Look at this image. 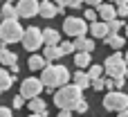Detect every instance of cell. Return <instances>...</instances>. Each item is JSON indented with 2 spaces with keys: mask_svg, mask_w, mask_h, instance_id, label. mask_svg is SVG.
I'll use <instances>...</instances> for the list:
<instances>
[{
  "mask_svg": "<svg viewBox=\"0 0 128 117\" xmlns=\"http://www.w3.org/2000/svg\"><path fill=\"white\" fill-rule=\"evenodd\" d=\"M101 74H104V65H94V63L88 65V77H90V79H97V77H101Z\"/></svg>",
  "mask_w": 128,
  "mask_h": 117,
  "instance_id": "obj_26",
  "label": "cell"
},
{
  "mask_svg": "<svg viewBox=\"0 0 128 117\" xmlns=\"http://www.w3.org/2000/svg\"><path fill=\"white\" fill-rule=\"evenodd\" d=\"M0 20H2V14H0Z\"/></svg>",
  "mask_w": 128,
  "mask_h": 117,
  "instance_id": "obj_44",
  "label": "cell"
},
{
  "mask_svg": "<svg viewBox=\"0 0 128 117\" xmlns=\"http://www.w3.org/2000/svg\"><path fill=\"white\" fill-rule=\"evenodd\" d=\"M97 14H99V18L101 20H112V18H117V7H112V2H101L99 7H97Z\"/></svg>",
  "mask_w": 128,
  "mask_h": 117,
  "instance_id": "obj_12",
  "label": "cell"
},
{
  "mask_svg": "<svg viewBox=\"0 0 128 117\" xmlns=\"http://www.w3.org/2000/svg\"><path fill=\"white\" fill-rule=\"evenodd\" d=\"M18 70H20L18 63H11V65H9V72H11V74H18Z\"/></svg>",
  "mask_w": 128,
  "mask_h": 117,
  "instance_id": "obj_38",
  "label": "cell"
},
{
  "mask_svg": "<svg viewBox=\"0 0 128 117\" xmlns=\"http://www.w3.org/2000/svg\"><path fill=\"white\" fill-rule=\"evenodd\" d=\"M74 45H76V52H92V50H94V38L76 36V38H74Z\"/></svg>",
  "mask_w": 128,
  "mask_h": 117,
  "instance_id": "obj_13",
  "label": "cell"
},
{
  "mask_svg": "<svg viewBox=\"0 0 128 117\" xmlns=\"http://www.w3.org/2000/svg\"><path fill=\"white\" fill-rule=\"evenodd\" d=\"M63 32L72 38L76 36H86L88 34V20L86 18H79V16H68L65 23H63Z\"/></svg>",
  "mask_w": 128,
  "mask_h": 117,
  "instance_id": "obj_4",
  "label": "cell"
},
{
  "mask_svg": "<svg viewBox=\"0 0 128 117\" xmlns=\"http://www.w3.org/2000/svg\"><path fill=\"white\" fill-rule=\"evenodd\" d=\"M83 2H86L88 7H99V5H101V0H83Z\"/></svg>",
  "mask_w": 128,
  "mask_h": 117,
  "instance_id": "obj_36",
  "label": "cell"
},
{
  "mask_svg": "<svg viewBox=\"0 0 128 117\" xmlns=\"http://www.w3.org/2000/svg\"><path fill=\"white\" fill-rule=\"evenodd\" d=\"M124 59H126V65H128V52H126V56H124Z\"/></svg>",
  "mask_w": 128,
  "mask_h": 117,
  "instance_id": "obj_42",
  "label": "cell"
},
{
  "mask_svg": "<svg viewBox=\"0 0 128 117\" xmlns=\"http://www.w3.org/2000/svg\"><path fill=\"white\" fill-rule=\"evenodd\" d=\"M124 25H126V23H124L119 16H117V18H112V20H108V29H110V34H119V29H122Z\"/></svg>",
  "mask_w": 128,
  "mask_h": 117,
  "instance_id": "obj_24",
  "label": "cell"
},
{
  "mask_svg": "<svg viewBox=\"0 0 128 117\" xmlns=\"http://www.w3.org/2000/svg\"><path fill=\"white\" fill-rule=\"evenodd\" d=\"M126 36H128V23H126Z\"/></svg>",
  "mask_w": 128,
  "mask_h": 117,
  "instance_id": "obj_43",
  "label": "cell"
},
{
  "mask_svg": "<svg viewBox=\"0 0 128 117\" xmlns=\"http://www.w3.org/2000/svg\"><path fill=\"white\" fill-rule=\"evenodd\" d=\"M58 117H72V110H68V108H61V110H58Z\"/></svg>",
  "mask_w": 128,
  "mask_h": 117,
  "instance_id": "obj_35",
  "label": "cell"
},
{
  "mask_svg": "<svg viewBox=\"0 0 128 117\" xmlns=\"http://www.w3.org/2000/svg\"><path fill=\"white\" fill-rule=\"evenodd\" d=\"M47 115H50V113H47V108H45V110H40V113H32L29 117H47Z\"/></svg>",
  "mask_w": 128,
  "mask_h": 117,
  "instance_id": "obj_37",
  "label": "cell"
},
{
  "mask_svg": "<svg viewBox=\"0 0 128 117\" xmlns=\"http://www.w3.org/2000/svg\"><path fill=\"white\" fill-rule=\"evenodd\" d=\"M115 79V90H122L124 86H126V77L122 74V77H112Z\"/></svg>",
  "mask_w": 128,
  "mask_h": 117,
  "instance_id": "obj_30",
  "label": "cell"
},
{
  "mask_svg": "<svg viewBox=\"0 0 128 117\" xmlns=\"http://www.w3.org/2000/svg\"><path fill=\"white\" fill-rule=\"evenodd\" d=\"M124 77H126V79H128V68H126V72H124Z\"/></svg>",
  "mask_w": 128,
  "mask_h": 117,
  "instance_id": "obj_41",
  "label": "cell"
},
{
  "mask_svg": "<svg viewBox=\"0 0 128 117\" xmlns=\"http://www.w3.org/2000/svg\"><path fill=\"white\" fill-rule=\"evenodd\" d=\"M11 86H14V74L0 68V92H4V90H9Z\"/></svg>",
  "mask_w": 128,
  "mask_h": 117,
  "instance_id": "obj_19",
  "label": "cell"
},
{
  "mask_svg": "<svg viewBox=\"0 0 128 117\" xmlns=\"http://www.w3.org/2000/svg\"><path fill=\"white\" fill-rule=\"evenodd\" d=\"M45 108H47V104H45V99H43L40 95L29 99V110H32V113H40V110H45Z\"/></svg>",
  "mask_w": 128,
  "mask_h": 117,
  "instance_id": "obj_22",
  "label": "cell"
},
{
  "mask_svg": "<svg viewBox=\"0 0 128 117\" xmlns=\"http://www.w3.org/2000/svg\"><path fill=\"white\" fill-rule=\"evenodd\" d=\"M0 117H14L11 108H4V106H0Z\"/></svg>",
  "mask_w": 128,
  "mask_h": 117,
  "instance_id": "obj_34",
  "label": "cell"
},
{
  "mask_svg": "<svg viewBox=\"0 0 128 117\" xmlns=\"http://www.w3.org/2000/svg\"><path fill=\"white\" fill-rule=\"evenodd\" d=\"M22 104H25V97H22V95L14 97V108H22Z\"/></svg>",
  "mask_w": 128,
  "mask_h": 117,
  "instance_id": "obj_33",
  "label": "cell"
},
{
  "mask_svg": "<svg viewBox=\"0 0 128 117\" xmlns=\"http://www.w3.org/2000/svg\"><path fill=\"white\" fill-rule=\"evenodd\" d=\"M70 79L72 77H70V70L65 65H52V63H47L40 70V81H43V86L47 90H56V88L65 86Z\"/></svg>",
  "mask_w": 128,
  "mask_h": 117,
  "instance_id": "obj_1",
  "label": "cell"
},
{
  "mask_svg": "<svg viewBox=\"0 0 128 117\" xmlns=\"http://www.w3.org/2000/svg\"><path fill=\"white\" fill-rule=\"evenodd\" d=\"M43 90H45V86H43V81L36 79V77H27V79H22V83H20V95H22L25 99L38 97Z\"/></svg>",
  "mask_w": 128,
  "mask_h": 117,
  "instance_id": "obj_8",
  "label": "cell"
},
{
  "mask_svg": "<svg viewBox=\"0 0 128 117\" xmlns=\"http://www.w3.org/2000/svg\"><path fill=\"white\" fill-rule=\"evenodd\" d=\"M104 43H106V45H110L112 50H122L126 41H124V36H119V34H108V36L104 38Z\"/></svg>",
  "mask_w": 128,
  "mask_h": 117,
  "instance_id": "obj_16",
  "label": "cell"
},
{
  "mask_svg": "<svg viewBox=\"0 0 128 117\" xmlns=\"http://www.w3.org/2000/svg\"><path fill=\"white\" fill-rule=\"evenodd\" d=\"M0 45H2V38H0Z\"/></svg>",
  "mask_w": 128,
  "mask_h": 117,
  "instance_id": "obj_45",
  "label": "cell"
},
{
  "mask_svg": "<svg viewBox=\"0 0 128 117\" xmlns=\"http://www.w3.org/2000/svg\"><path fill=\"white\" fill-rule=\"evenodd\" d=\"M43 56H45L47 61H56V59L63 56V52H61L58 45H43Z\"/></svg>",
  "mask_w": 128,
  "mask_h": 117,
  "instance_id": "obj_15",
  "label": "cell"
},
{
  "mask_svg": "<svg viewBox=\"0 0 128 117\" xmlns=\"http://www.w3.org/2000/svg\"><path fill=\"white\" fill-rule=\"evenodd\" d=\"M83 99V90L74 83H65L61 88H56L54 92V104L56 108H68V110H74V106Z\"/></svg>",
  "mask_w": 128,
  "mask_h": 117,
  "instance_id": "obj_2",
  "label": "cell"
},
{
  "mask_svg": "<svg viewBox=\"0 0 128 117\" xmlns=\"http://www.w3.org/2000/svg\"><path fill=\"white\" fill-rule=\"evenodd\" d=\"M58 47H61L63 56H65V54H74V52H76V45H74V41H61V43H58Z\"/></svg>",
  "mask_w": 128,
  "mask_h": 117,
  "instance_id": "obj_25",
  "label": "cell"
},
{
  "mask_svg": "<svg viewBox=\"0 0 128 117\" xmlns=\"http://www.w3.org/2000/svg\"><path fill=\"white\" fill-rule=\"evenodd\" d=\"M43 43H45V45H58V43H61V34H58L56 29L47 27V29H43Z\"/></svg>",
  "mask_w": 128,
  "mask_h": 117,
  "instance_id": "obj_14",
  "label": "cell"
},
{
  "mask_svg": "<svg viewBox=\"0 0 128 117\" xmlns=\"http://www.w3.org/2000/svg\"><path fill=\"white\" fill-rule=\"evenodd\" d=\"M18 61V56L14 54V52H9L4 45H0V65H11V63H16Z\"/></svg>",
  "mask_w": 128,
  "mask_h": 117,
  "instance_id": "obj_18",
  "label": "cell"
},
{
  "mask_svg": "<svg viewBox=\"0 0 128 117\" xmlns=\"http://www.w3.org/2000/svg\"><path fill=\"white\" fill-rule=\"evenodd\" d=\"M126 59L119 54V52H115L112 56H108L106 59V63H104V72L108 74V77H122L124 72H126Z\"/></svg>",
  "mask_w": 128,
  "mask_h": 117,
  "instance_id": "obj_7",
  "label": "cell"
},
{
  "mask_svg": "<svg viewBox=\"0 0 128 117\" xmlns=\"http://www.w3.org/2000/svg\"><path fill=\"white\" fill-rule=\"evenodd\" d=\"M74 110H76L79 115H83V113H88V101H86V99H81V101H79V104L74 106Z\"/></svg>",
  "mask_w": 128,
  "mask_h": 117,
  "instance_id": "obj_29",
  "label": "cell"
},
{
  "mask_svg": "<svg viewBox=\"0 0 128 117\" xmlns=\"http://www.w3.org/2000/svg\"><path fill=\"white\" fill-rule=\"evenodd\" d=\"M72 79H74V86H79L81 90L90 88V77H88V72H81V70H79V72H76Z\"/></svg>",
  "mask_w": 128,
  "mask_h": 117,
  "instance_id": "obj_21",
  "label": "cell"
},
{
  "mask_svg": "<svg viewBox=\"0 0 128 117\" xmlns=\"http://www.w3.org/2000/svg\"><path fill=\"white\" fill-rule=\"evenodd\" d=\"M104 108L106 110H124L128 108V95L122 90H110L106 97H104Z\"/></svg>",
  "mask_w": 128,
  "mask_h": 117,
  "instance_id": "obj_6",
  "label": "cell"
},
{
  "mask_svg": "<svg viewBox=\"0 0 128 117\" xmlns=\"http://www.w3.org/2000/svg\"><path fill=\"white\" fill-rule=\"evenodd\" d=\"M117 16L119 18H126L128 16V5H117Z\"/></svg>",
  "mask_w": 128,
  "mask_h": 117,
  "instance_id": "obj_32",
  "label": "cell"
},
{
  "mask_svg": "<svg viewBox=\"0 0 128 117\" xmlns=\"http://www.w3.org/2000/svg\"><path fill=\"white\" fill-rule=\"evenodd\" d=\"M38 0H18L16 5V11H18V18H34L38 16Z\"/></svg>",
  "mask_w": 128,
  "mask_h": 117,
  "instance_id": "obj_9",
  "label": "cell"
},
{
  "mask_svg": "<svg viewBox=\"0 0 128 117\" xmlns=\"http://www.w3.org/2000/svg\"><path fill=\"white\" fill-rule=\"evenodd\" d=\"M108 2H112V0H108Z\"/></svg>",
  "mask_w": 128,
  "mask_h": 117,
  "instance_id": "obj_46",
  "label": "cell"
},
{
  "mask_svg": "<svg viewBox=\"0 0 128 117\" xmlns=\"http://www.w3.org/2000/svg\"><path fill=\"white\" fill-rule=\"evenodd\" d=\"M47 63H50V61H47L43 54H34V56H29V63H27V65H29V70H43Z\"/></svg>",
  "mask_w": 128,
  "mask_h": 117,
  "instance_id": "obj_17",
  "label": "cell"
},
{
  "mask_svg": "<svg viewBox=\"0 0 128 117\" xmlns=\"http://www.w3.org/2000/svg\"><path fill=\"white\" fill-rule=\"evenodd\" d=\"M56 5H61V7H79L83 0H54Z\"/></svg>",
  "mask_w": 128,
  "mask_h": 117,
  "instance_id": "obj_27",
  "label": "cell"
},
{
  "mask_svg": "<svg viewBox=\"0 0 128 117\" xmlns=\"http://www.w3.org/2000/svg\"><path fill=\"white\" fill-rule=\"evenodd\" d=\"M65 11V7H61V5H56V2H52V0H43L40 5H38V14L43 16V18H54L56 14H63Z\"/></svg>",
  "mask_w": 128,
  "mask_h": 117,
  "instance_id": "obj_10",
  "label": "cell"
},
{
  "mask_svg": "<svg viewBox=\"0 0 128 117\" xmlns=\"http://www.w3.org/2000/svg\"><path fill=\"white\" fill-rule=\"evenodd\" d=\"M83 18H86L88 23H92V20H97V11L90 7V9H86V16H83Z\"/></svg>",
  "mask_w": 128,
  "mask_h": 117,
  "instance_id": "obj_31",
  "label": "cell"
},
{
  "mask_svg": "<svg viewBox=\"0 0 128 117\" xmlns=\"http://www.w3.org/2000/svg\"><path fill=\"white\" fill-rule=\"evenodd\" d=\"M117 117H128V108H124V110H119V115Z\"/></svg>",
  "mask_w": 128,
  "mask_h": 117,
  "instance_id": "obj_39",
  "label": "cell"
},
{
  "mask_svg": "<svg viewBox=\"0 0 128 117\" xmlns=\"http://www.w3.org/2000/svg\"><path fill=\"white\" fill-rule=\"evenodd\" d=\"M74 65L79 70L88 68L90 65V52H74Z\"/></svg>",
  "mask_w": 128,
  "mask_h": 117,
  "instance_id": "obj_20",
  "label": "cell"
},
{
  "mask_svg": "<svg viewBox=\"0 0 128 117\" xmlns=\"http://www.w3.org/2000/svg\"><path fill=\"white\" fill-rule=\"evenodd\" d=\"M104 77H97V79H90V86L94 88V90H104Z\"/></svg>",
  "mask_w": 128,
  "mask_h": 117,
  "instance_id": "obj_28",
  "label": "cell"
},
{
  "mask_svg": "<svg viewBox=\"0 0 128 117\" xmlns=\"http://www.w3.org/2000/svg\"><path fill=\"white\" fill-rule=\"evenodd\" d=\"M88 32L92 34V38H106V36L110 34L106 20H92V23L88 25Z\"/></svg>",
  "mask_w": 128,
  "mask_h": 117,
  "instance_id": "obj_11",
  "label": "cell"
},
{
  "mask_svg": "<svg viewBox=\"0 0 128 117\" xmlns=\"http://www.w3.org/2000/svg\"><path fill=\"white\" fill-rule=\"evenodd\" d=\"M22 25L18 23V18H2L0 20V38H2V45L7 43H18L22 38Z\"/></svg>",
  "mask_w": 128,
  "mask_h": 117,
  "instance_id": "obj_3",
  "label": "cell"
},
{
  "mask_svg": "<svg viewBox=\"0 0 128 117\" xmlns=\"http://www.w3.org/2000/svg\"><path fill=\"white\" fill-rule=\"evenodd\" d=\"M20 41H22V47L27 52H36V50H40V45H45L43 43V32L38 27H27L22 32V38Z\"/></svg>",
  "mask_w": 128,
  "mask_h": 117,
  "instance_id": "obj_5",
  "label": "cell"
},
{
  "mask_svg": "<svg viewBox=\"0 0 128 117\" xmlns=\"http://www.w3.org/2000/svg\"><path fill=\"white\" fill-rule=\"evenodd\" d=\"M0 14H2V18H18V11H16V5H11L9 0H4V5H2Z\"/></svg>",
  "mask_w": 128,
  "mask_h": 117,
  "instance_id": "obj_23",
  "label": "cell"
},
{
  "mask_svg": "<svg viewBox=\"0 0 128 117\" xmlns=\"http://www.w3.org/2000/svg\"><path fill=\"white\" fill-rule=\"evenodd\" d=\"M117 5H128V0H115Z\"/></svg>",
  "mask_w": 128,
  "mask_h": 117,
  "instance_id": "obj_40",
  "label": "cell"
}]
</instances>
